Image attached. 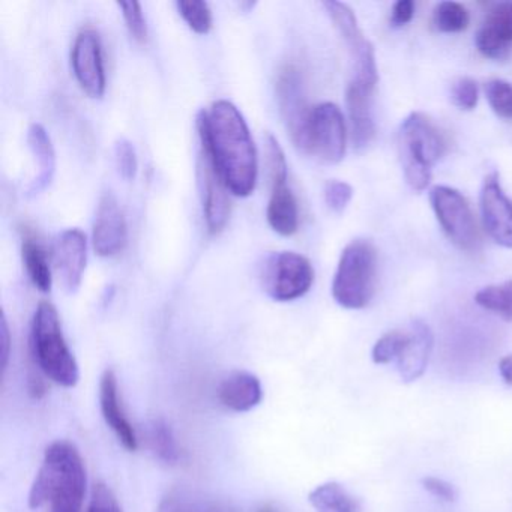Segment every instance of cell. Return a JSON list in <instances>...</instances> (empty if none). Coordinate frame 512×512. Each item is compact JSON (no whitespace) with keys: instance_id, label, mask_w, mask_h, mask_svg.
I'll list each match as a JSON object with an SVG mask.
<instances>
[{"instance_id":"obj_15","label":"cell","mask_w":512,"mask_h":512,"mask_svg":"<svg viewBox=\"0 0 512 512\" xmlns=\"http://www.w3.org/2000/svg\"><path fill=\"white\" fill-rule=\"evenodd\" d=\"M55 269L68 292H76L82 284L88 260V241L80 229H68L55 245Z\"/></svg>"},{"instance_id":"obj_5","label":"cell","mask_w":512,"mask_h":512,"mask_svg":"<svg viewBox=\"0 0 512 512\" xmlns=\"http://www.w3.org/2000/svg\"><path fill=\"white\" fill-rule=\"evenodd\" d=\"M376 283V247L367 239H355L341 253L332 281V296L347 310H361L373 299Z\"/></svg>"},{"instance_id":"obj_42","label":"cell","mask_w":512,"mask_h":512,"mask_svg":"<svg viewBox=\"0 0 512 512\" xmlns=\"http://www.w3.org/2000/svg\"><path fill=\"white\" fill-rule=\"evenodd\" d=\"M500 376L506 385L512 386V355L503 356L499 362Z\"/></svg>"},{"instance_id":"obj_22","label":"cell","mask_w":512,"mask_h":512,"mask_svg":"<svg viewBox=\"0 0 512 512\" xmlns=\"http://www.w3.org/2000/svg\"><path fill=\"white\" fill-rule=\"evenodd\" d=\"M28 145L37 161L38 173L29 187V196H37L52 184L56 172V152L46 128L32 124L28 131Z\"/></svg>"},{"instance_id":"obj_7","label":"cell","mask_w":512,"mask_h":512,"mask_svg":"<svg viewBox=\"0 0 512 512\" xmlns=\"http://www.w3.org/2000/svg\"><path fill=\"white\" fill-rule=\"evenodd\" d=\"M347 148L346 121L335 104L322 103L311 110L301 151L326 164L343 160Z\"/></svg>"},{"instance_id":"obj_8","label":"cell","mask_w":512,"mask_h":512,"mask_svg":"<svg viewBox=\"0 0 512 512\" xmlns=\"http://www.w3.org/2000/svg\"><path fill=\"white\" fill-rule=\"evenodd\" d=\"M262 281L263 289L274 301H295L313 286V265L293 251L271 254L263 268Z\"/></svg>"},{"instance_id":"obj_19","label":"cell","mask_w":512,"mask_h":512,"mask_svg":"<svg viewBox=\"0 0 512 512\" xmlns=\"http://www.w3.org/2000/svg\"><path fill=\"white\" fill-rule=\"evenodd\" d=\"M262 397L259 377L248 371H233L218 388V400L232 412H248L262 401Z\"/></svg>"},{"instance_id":"obj_20","label":"cell","mask_w":512,"mask_h":512,"mask_svg":"<svg viewBox=\"0 0 512 512\" xmlns=\"http://www.w3.org/2000/svg\"><path fill=\"white\" fill-rule=\"evenodd\" d=\"M433 349V334L425 323L413 322L410 340L398 358L397 365L403 382H415L424 374Z\"/></svg>"},{"instance_id":"obj_3","label":"cell","mask_w":512,"mask_h":512,"mask_svg":"<svg viewBox=\"0 0 512 512\" xmlns=\"http://www.w3.org/2000/svg\"><path fill=\"white\" fill-rule=\"evenodd\" d=\"M31 349L35 364L47 379L64 388H74L79 383V364L65 341L58 310L50 302H41L35 311Z\"/></svg>"},{"instance_id":"obj_38","label":"cell","mask_w":512,"mask_h":512,"mask_svg":"<svg viewBox=\"0 0 512 512\" xmlns=\"http://www.w3.org/2000/svg\"><path fill=\"white\" fill-rule=\"evenodd\" d=\"M422 485L433 496L439 497V499L445 500V502H454L457 499L455 488L449 482L443 481V479L428 476V478L422 479Z\"/></svg>"},{"instance_id":"obj_30","label":"cell","mask_w":512,"mask_h":512,"mask_svg":"<svg viewBox=\"0 0 512 512\" xmlns=\"http://www.w3.org/2000/svg\"><path fill=\"white\" fill-rule=\"evenodd\" d=\"M488 104L499 118L512 121V83L491 80L485 86Z\"/></svg>"},{"instance_id":"obj_29","label":"cell","mask_w":512,"mask_h":512,"mask_svg":"<svg viewBox=\"0 0 512 512\" xmlns=\"http://www.w3.org/2000/svg\"><path fill=\"white\" fill-rule=\"evenodd\" d=\"M410 340V332L404 331H391L383 335L382 338L377 340L374 344L373 361L376 364H389L392 361H398L404 347L407 346Z\"/></svg>"},{"instance_id":"obj_36","label":"cell","mask_w":512,"mask_h":512,"mask_svg":"<svg viewBox=\"0 0 512 512\" xmlns=\"http://www.w3.org/2000/svg\"><path fill=\"white\" fill-rule=\"evenodd\" d=\"M353 188L347 182L329 181L325 187V202L329 209L341 214L352 202Z\"/></svg>"},{"instance_id":"obj_44","label":"cell","mask_w":512,"mask_h":512,"mask_svg":"<svg viewBox=\"0 0 512 512\" xmlns=\"http://www.w3.org/2000/svg\"><path fill=\"white\" fill-rule=\"evenodd\" d=\"M259 512H275V509H272L271 506H265V508L260 509Z\"/></svg>"},{"instance_id":"obj_32","label":"cell","mask_w":512,"mask_h":512,"mask_svg":"<svg viewBox=\"0 0 512 512\" xmlns=\"http://www.w3.org/2000/svg\"><path fill=\"white\" fill-rule=\"evenodd\" d=\"M118 7L121 8L122 16H124L131 37L137 43L145 44L148 40V25H146V19L143 16L142 5L139 2H118Z\"/></svg>"},{"instance_id":"obj_2","label":"cell","mask_w":512,"mask_h":512,"mask_svg":"<svg viewBox=\"0 0 512 512\" xmlns=\"http://www.w3.org/2000/svg\"><path fill=\"white\" fill-rule=\"evenodd\" d=\"M86 469L79 449L67 440L52 443L29 493L32 509L49 505L50 512H82Z\"/></svg>"},{"instance_id":"obj_4","label":"cell","mask_w":512,"mask_h":512,"mask_svg":"<svg viewBox=\"0 0 512 512\" xmlns=\"http://www.w3.org/2000/svg\"><path fill=\"white\" fill-rule=\"evenodd\" d=\"M398 152L407 184L424 191L433 178L434 164L445 155V136L424 113H410L398 133Z\"/></svg>"},{"instance_id":"obj_40","label":"cell","mask_w":512,"mask_h":512,"mask_svg":"<svg viewBox=\"0 0 512 512\" xmlns=\"http://www.w3.org/2000/svg\"><path fill=\"white\" fill-rule=\"evenodd\" d=\"M0 341H2V368L7 370L8 359H10L11 350V332L8 326L7 317L2 314V322H0Z\"/></svg>"},{"instance_id":"obj_45","label":"cell","mask_w":512,"mask_h":512,"mask_svg":"<svg viewBox=\"0 0 512 512\" xmlns=\"http://www.w3.org/2000/svg\"><path fill=\"white\" fill-rule=\"evenodd\" d=\"M215 512H218V511H215Z\"/></svg>"},{"instance_id":"obj_11","label":"cell","mask_w":512,"mask_h":512,"mask_svg":"<svg viewBox=\"0 0 512 512\" xmlns=\"http://www.w3.org/2000/svg\"><path fill=\"white\" fill-rule=\"evenodd\" d=\"M74 76L83 92L91 98H101L106 92V68L103 46L95 29L85 28L77 34L71 52Z\"/></svg>"},{"instance_id":"obj_33","label":"cell","mask_w":512,"mask_h":512,"mask_svg":"<svg viewBox=\"0 0 512 512\" xmlns=\"http://www.w3.org/2000/svg\"><path fill=\"white\" fill-rule=\"evenodd\" d=\"M266 166H268L269 178L272 181L287 179V161L283 148L272 134L265 137Z\"/></svg>"},{"instance_id":"obj_43","label":"cell","mask_w":512,"mask_h":512,"mask_svg":"<svg viewBox=\"0 0 512 512\" xmlns=\"http://www.w3.org/2000/svg\"><path fill=\"white\" fill-rule=\"evenodd\" d=\"M241 8H245V11L253 10L254 7H256V2H241V5H239Z\"/></svg>"},{"instance_id":"obj_28","label":"cell","mask_w":512,"mask_h":512,"mask_svg":"<svg viewBox=\"0 0 512 512\" xmlns=\"http://www.w3.org/2000/svg\"><path fill=\"white\" fill-rule=\"evenodd\" d=\"M179 14L196 34L206 35L212 29V11L208 2L202 0H181L176 4Z\"/></svg>"},{"instance_id":"obj_39","label":"cell","mask_w":512,"mask_h":512,"mask_svg":"<svg viewBox=\"0 0 512 512\" xmlns=\"http://www.w3.org/2000/svg\"><path fill=\"white\" fill-rule=\"evenodd\" d=\"M415 16V4L412 0H400L392 8L391 25L394 28H403L407 23L412 22Z\"/></svg>"},{"instance_id":"obj_41","label":"cell","mask_w":512,"mask_h":512,"mask_svg":"<svg viewBox=\"0 0 512 512\" xmlns=\"http://www.w3.org/2000/svg\"><path fill=\"white\" fill-rule=\"evenodd\" d=\"M28 386L29 394H31L35 400H40V398H43L44 395H46V383H44V380L41 379L40 376H32L31 379H29Z\"/></svg>"},{"instance_id":"obj_14","label":"cell","mask_w":512,"mask_h":512,"mask_svg":"<svg viewBox=\"0 0 512 512\" xmlns=\"http://www.w3.org/2000/svg\"><path fill=\"white\" fill-rule=\"evenodd\" d=\"M199 184L202 188L203 214L206 226L212 235H217L226 227L230 217L229 188L224 184L209 155L200 152Z\"/></svg>"},{"instance_id":"obj_16","label":"cell","mask_w":512,"mask_h":512,"mask_svg":"<svg viewBox=\"0 0 512 512\" xmlns=\"http://www.w3.org/2000/svg\"><path fill=\"white\" fill-rule=\"evenodd\" d=\"M100 406L104 421L116 434L125 449L134 452L139 448V437L127 418L121 397H119L118 377L115 371L106 370L100 380Z\"/></svg>"},{"instance_id":"obj_25","label":"cell","mask_w":512,"mask_h":512,"mask_svg":"<svg viewBox=\"0 0 512 512\" xmlns=\"http://www.w3.org/2000/svg\"><path fill=\"white\" fill-rule=\"evenodd\" d=\"M308 499L316 512H356L355 500L338 482L319 485Z\"/></svg>"},{"instance_id":"obj_34","label":"cell","mask_w":512,"mask_h":512,"mask_svg":"<svg viewBox=\"0 0 512 512\" xmlns=\"http://www.w3.org/2000/svg\"><path fill=\"white\" fill-rule=\"evenodd\" d=\"M115 160L122 178L133 181L139 169V161H137L136 149L130 140L121 139L116 142Z\"/></svg>"},{"instance_id":"obj_37","label":"cell","mask_w":512,"mask_h":512,"mask_svg":"<svg viewBox=\"0 0 512 512\" xmlns=\"http://www.w3.org/2000/svg\"><path fill=\"white\" fill-rule=\"evenodd\" d=\"M88 512H122V508L113 491L106 484L100 482L92 490Z\"/></svg>"},{"instance_id":"obj_9","label":"cell","mask_w":512,"mask_h":512,"mask_svg":"<svg viewBox=\"0 0 512 512\" xmlns=\"http://www.w3.org/2000/svg\"><path fill=\"white\" fill-rule=\"evenodd\" d=\"M323 8L346 44L353 65V82L365 83V85L376 88L377 82H379L376 53H374L373 44L368 41L362 29L359 28L352 8L341 4V2H335V0L323 2Z\"/></svg>"},{"instance_id":"obj_21","label":"cell","mask_w":512,"mask_h":512,"mask_svg":"<svg viewBox=\"0 0 512 512\" xmlns=\"http://www.w3.org/2000/svg\"><path fill=\"white\" fill-rule=\"evenodd\" d=\"M271 199H269V226L281 236H292L298 232L299 209L295 194L287 187V179L272 181Z\"/></svg>"},{"instance_id":"obj_24","label":"cell","mask_w":512,"mask_h":512,"mask_svg":"<svg viewBox=\"0 0 512 512\" xmlns=\"http://www.w3.org/2000/svg\"><path fill=\"white\" fill-rule=\"evenodd\" d=\"M148 443L158 460L166 464L178 463L181 449H179L173 428L163 418L152 419L149 422Z\"/></svg>"},{"instance_id":"obj_18","label":"cell","mask_w":512,"mask_h":512,"mask_svg":"<svg viewBox=\"0 0 512 512\" xmlns=\"http://www.w3.org/2000/svg\"><path fill=\"white\" fill-rule=\"evenodd\" d=\"M373 86L350 80L346 91L347 112L352 127L353 146L364 151L376 137V122L373 115Z\"/></svg>"},{"instance_id":"obj_12","label":"cell","mask_w":512,"mask_h":512,"mask_svg":"<svg viewBox=\"0 0 512 512\" xmlns=\"http://www.w3.org/2000/svg\"><path fill=\"white\" fill-rule=\"evenodd\" d=\"M481 215L488 236L512 250V199L503 191L497 173L488 175L482 185Z\"/></svg>"},{"instance_id":"obj_23","label":"cell","mask_w":512,"mask_h":512,"mask_svg":"<svg viewBox=\"0 0 512 512\" xmlns=\"http://www.w3.org/2000/svg\"><path fill=\"white\" fill-rule=\"evenodd\" d=\"M22 256L26 271L34 286L41 292L52 290L53 277L49 257L38 236L29 227H23Z\"/></svg>"},{"instance_id":"obj_27","label":"cell","mask_w":512,"mask_h":512,"mask_svg":"<svg viewBox=\"0 0 512 512\" xmlns=\"http://www.w3.org/2000/svg\"><path fill=\"white\" fill-rule=\"evenodd\" d=\"M434 26L445 34H457L469 28L470 14L458 2H442L434 10Z\"/></svg>"},{"instance_id":"obj_17","label":"cell","mask_w":512,"mask_h":512,"mask_svg":"<svg viewBox=\"0 0 512 512\" xmlns=\"http://www.w3.org/2000/svg\"><path fill=\"white\" fill-rule=\"evenodd\" d=\"M512 46V2L496 4L488 11L476 35L479 53L488 59L506 58Z\"/></svg>"},{"instance_id":"obj_10","label":"cell","mask_w":512,"mask_h":512,"mask_svg":"<svg viewBox=\"0 0 512 512\" xmlns=\"http://www.w3.org/2000/svg\"><path fill=\"white\" fill-rule=\"evenodd\" d=\"M277 100L290 137L301 149L313 107L308 106L304 76L296 65H284L278 73Z\"/></svg>"},{"instance_id":"obj_1","label":"cell","mask_w":512,"mask_h":512,"mask_svg":"<svg viewBox=\"0 0 512 512\" xmlns=\"http://www.w3.org/2000/svg\"><path fill=\"white\" fill-rule=\"evenodd\" d=\"M202 149L209 155L215 169L230 193L248 197L256 188L257 154L247 122L236 106L221 100L197 115Z\"/></svg>"},{"instance_id":"obj_31","label":"cell","mask_w":512,"mask_h":512,"mask_svg":"<svg viewBox=\"0 0 512 512\" xmlns=\"http://www.w3.org/2000/svg\"><path fill=\"white\" fill-rule=\"evenodd\" d=\"M157 512H215L203 500L184 490L170 491L158 506Z\"/></svg>"},{"instance_id":"obj_6","label":"cell","mask_w":512,"mask_h":512,"mask_svg":"<svg viewBox=\"0 0 512 512\" xmlns=\"http://www.w3.org/2000/svg\"><path fill=\"white\" fill-rule=\"evenodd\" d=\"M430 202L449 241L461 251L476 253L481 247V236L466 197L454 188L439 185L431 188Z\"/></svg>"},{"instance_id":"obj_26","label":"cell","mask_w":512,"mask_h":512,"mask_svg":"<svg viewBox=\"0 0 512 512\" xmlns=\"http://www.w3.org/2000/svg\"><path fill=\"white\" fill-rule=\"evenodd\" d=\"M475 301L484 310L512 320V281L484 287L476 293Z\"/></svg>"},{"instance_id":"obj_35","label":"cell","mask_w":512,"mask_h":512,"mask_svg":"<svg viewBox=\"0 0 512 512\" xmlns=\"http://www.w3.org/2000/svg\"><path fill=\"white\" fill-rule=\"evenodd\" d=\"M451 98L458 109L466 110V112L475 109L479 100L478 85L475 80L469 79V77L458 79L452 85Z\"/></svg>"},{"instance_id":"obj_13","label":"cell","mask_w":512,"mask_h":512,"mask_svg":"<svg viewBox=\"0 0 512 512\" xmlns=\"http://www.w3.org/2000/svg\"><path fill=\"white\" fill-rule=\"evenodd\" d=\"M128 226L124 211L112 191L101 196L92 241L98 256L113 257L127 245Z\"/></svg>"}]
</instances>
